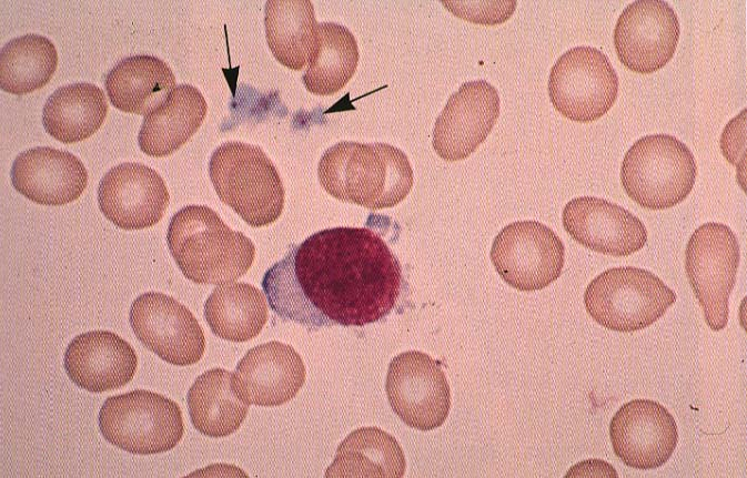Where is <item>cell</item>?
I'll return each instance as SVG.
<instances>
[{
    "label": "cell",
    "instance_id": "44dd1931",
    "mask_svg": "<svg viewBox=\"0 0 747 478\" xmlns=\"http://www.w3.org/2000/svg\"><path fill=\"white\" fill-rule=\"evenodd\" d=\"M206 111L199 89L186 83L176 85L161 105L144 116L138 135L141 151L154 157L178 151L199 130Z\"/></svg>",
    "mask_w": 747,
    "mask_h": 478
},
{
    "label": "cell",
    "instance_id": "d6986e66",
    "mask_svg": "<svg viewBox=\"0 0 747 478\" xmlns=\"http://www.w3.org/2000/svg\"><path fill=\"white\" fill-rule=\"evenodd\" d=\"M13 187L30 201L59 206L75 201L88 184L81 160L70 152L37 146L21 152L11 167Z\"/></svg>",
    "mask_w": 747,
    "mask_h": 478
},
{
    "label": "cell",
    "instance_id": "ffe728a7",
    "mask_svg": "<svg viewBox=\"0 0 747 478\" xmlns=\"http://www.w3.org/2000/svg\"><path fill=\"white\" fill-rule=\"evenodd\" d=\"M63 364L67 375L78 387L102 393L131 382L138 358L132 346L115 333L92 330L70 342Z\"/></svg>",
    "mask_w": 747,
    "mask_h": 478
},
{
    "label": "cell",
    "instance_id": "ac0fdd59",
    "mask_svg": "<svg viewBox=\"0 0 747 478\" xmlns=\"http://www.w3.org/2000/svg\"><path fill=\"white\" fill-rule=\"evenodd\" d=\"M305 382V366L290 345L273 340L246 352L236 365L232 385L248 405L280 406L291 400Z\"/></svg>",
    "mask_w": 747,
    "mask_h": 478
},
{
    "label": "cell",
    "instance_id": "8992f818",
    "mask_svg": "<svg viewBox=\"0 0 747 478\" xmlns=\"http://www.w3.org/2000/svg\"><path fill=\"white\" fill-rule=\"evenodd\" d=\"M676 302V294L654 273L639 267H613L586 287L584 304L603 327L629 333L658 321Z\"/></svg>",
    "mask_w": 747,
    "mask_h": 478
},
{
    "label": "cell",
    "instance_id": "cb8c5ba5",
    "mask_svg": "<svg viewBox=\"0 0 747 478\" xmlns=\"http://www.w3.org/2000/svg\"><path fill=\"white\" fill-rule=\"evenodd\" d=\"M264 12L266 42L273 57L291 70H302L316 43L319 23L312 2L269 0Z\"/></svg>",
    "mask_w": 747,
    "mask_h": 478
},
{
    "label": "cell",
    "instance_id": "7402d4cb",
    "mask_svg": "<svg viewBox=\"0 0 747 478\" xmlns=\"http://www.w3.org/2000/svg\"><path fill=\"white\" fill-rule=\"evenodd\" d=\"M175 87L171 68L150 54L120 60L104 78V88L113 106L141 115L161 105Z\"/></svg>",
    "mask_w": 747,
    "mask_h": 478
},
{
    "label": "cell",
    "instance_id": "9a60e30c",
    "mask_svg": "<svg viewBox=\"0 0 747 478\" xmlns=\"http://www.w3.org/2000/svg\"><path fill=\"white\" fill-rule=\"evenodd\" d=\"M615 455L628 467L648 470L673 455L678 431L672 414L657 401L634 399L624 404L609 424Z\"/></svg>",
    "mask_w": 747,
    "mask_h": 478
},
{
    "label": "cell",
    "instance_id": "6da1fadb",
    "mask_svg": "<svg viewBox=\"0 0 747 478\" xmlns=\"http://www.w3.org/2000/svg\"><path fill=\"white\" fill-rule=\"evenodd\" d=\"M402 268L385 241L365 227L319 231L263 276L270 307L309 329L362 327L384 318L402 289Z\"/></svg>",
    "mask_w": 747,
    "mask_h": 478
},
{
    "label": "cell",
    "instance_id": "8fae6325",
    "mask_svg": "<svg viewBox=\"0 0 747 478\" xmlns=\"http://www.w3.org/2000/svg\"><path fill=\"white\" fill-rule=\"evenodd\" d=\"M388 403L407 426L427 431L447 418L451 391L441 363L418 350L395 356L387 369Z\"/></svg>",
    "mask_w": 747,
    "mask_h": 478
},
{
    "label": "cell",
    "instance_id": "4dcf8cb0",
    "mask_svg": "<svg viewBox=\"0 0 747 478\" xmlns=\"http://www.w3.org/2000/svg\"><path fill=\"white\" fill-rule=\"evenodd\" d=\"M720 150L725 159L745 174L746 166V109H743L724 128Z\"/></svg>",
    "mask_w": 747,
    "mask_h": 478
},
{
    "label": "cell",
    "instance_id": "f1b7e54d",
    "mask_svg": "<svg viewBox=\"0 0 747 478\" xmlns=\"http://www.w3.org/2000/svg\"><path fill=\"white\" fill-rule=\"evenodd\" d=\"M58 67V52L48 38L28 33L7 42L0 51V88L22 95L44 87Z\"/></svg>",
    "mask_w": 747,
    "mask_h": 478
},
{
    "label": "cell",
    "instance_id": "83f0119b",
    "mask_svg": "<svg viewBox=\"0 0 747 478\" xmlns=\"http://www.w3.org/2000/svg\"><path fill=\"white\" fill-rule=\"evenodd\" d=\"M359 58L357 42L346 27L319 23L315 48L302 77L306 90L316 95L339 92L355 73Z\"/></svg>",
    "mask_w": 747,
    "mask_h": 478
},
{
    "label": "cell",
    "instance_id": "ba28073f",
    "mask_svg": "<svg viewBox=\"0 0 747 478\" xmlns=\"http://www.w3.org/2000/svg\"><path fill=\"white\" fill-rule=\"evenodd\" d=\"M739 260L738 240L725 224L704 223L688 240L686 274L705 322L715 332L727 325L729 295L736 283Z\"/></svg>",
    "mask_w": 747,
    "mask_h": 478
},
{
    "label": "cell",
    "instance_id": "9c48e42d",
    "mask_svg": "<svg viewBox=\"0 0 747 478\" xmlns=\"http://www.w3.org/2000/svg\"><path fill=\"white\" fill-rule=\"evenodd\" d=\"M548 95L565 118L593 122L613 106L618 93V77L605 53L589 45L564 52L551 69Z\"/></svg>",
    "mask_w": 747,
    "mask_h": 478
},
{
    "label": "cell",
    "instance_id": "277c9868",
    "mask_svg": "<svg viewBox=\"0 0 747 478\" xmlns=\"http://www.w3.org/2000/svg\"><path fill=\"white\" fill-rule=\"evenodd\" d=\"M209 174L219 199L249 225L262 227L282 214L284 186L260 146L239 141L221 144L211 155Z\"/></svg>",
    "mask_w": 747,
    "mask_h": 478
},
{
    "label": "cell",
    "instance_id": "4fadbf2b",
    "mask_svg": "<svg viewBox=\"0 0 747 478\" xmlns=\"http://www.w3.org/2000/svg\"><path fill=\"white\" fill-rule=\"evenodd\" d=\"M680 27L673 7L664 0H636L626 6L614 28L619 61L637 73L658 71L673 58Z\"/></svg>",
    "mask_w": 747,
    "mask_h": 478
},
{
    "label": "cell",
    "instance_id": "484cf974",
    "mask_svg": "<svg viewBox=\"0 0 747 478\" xmlns=\"http://www.w3.org/2000/svg\"><path fill=\"white\" fill-rule=\"evenodd\" d=\"M406 468L397 440L376 427L352 431L337 447L325 477L401 478Z\"/></svg>",
    "mask_w": 747,
    "mask_h": 478
},
{
    "label": "cell",
    "instance_id": "5b68a950",
    "mask_svg": "<svg viewBox=\"0 0 747 478\" xmlns=\"http://www.w3.org/2000/svg\"><path fill=\"white\" fill-rule=\"evenodd\" d=\"M697 166L692 151L670 134H649L626 152L620 183L626 194L649 210H665L692 192Z\"/></svg>",
    "mask_w": 747,
    "mask_h": 478
},
{
    "label": "cell",
    "instance_id": "30bf717a",
    "mask_svg": "<svg viewBox=\"0 0 747 478\" xmlns=\"http://www.w3.org/2000/svg\"><path fill=\"white\" fill-rule=\"evenodd\" d=\"M491 261L509 286L539 291L563 269L565 247L556 233L537 221H517L501 230L491 248Z\"/></svg>",
    "mask_w": 747,
    "mask_h": 478
},
{
    "label": "cell",
    "instance_id": "d4e9b609",
    "mask_svg": "<svg viewBox=\"0 0 747 478\" xmlns=\"http://www.w3.org/2000/svg\"><path fill=\"white\" fill-rule=\"evenodd\" d=\"M233 374L212 368L200 375L186 396L189 415L194 428L208 437H225L244 421L249 405L235 393Z\"/></svg>",
    "mask_w": 747,
    "mask_h": 478
},
{
    "label": "cell",
    "instance_id": "2e32d148",
    "mask_svg": "<svg viewBox=\"0 0 747 478\" xmlns=\"http://www.w3.org/2000/svg\"><path fill=\"white\" fill-rule=\"evenodd\" d=\"M169 202V191L161 175L142 163L113 166L98 186L100 211L123 230L153 226L163 217Z\"/></svg>",
    "mask_w": 747,
    "mask_h": 478
},
{
    "label": "cell",
    "instance_id": "4316f807",
    "mask_svg": "<svg viewBox=\"0 0 747 478\" xmlns=\"http://www.w3.org/2000/svg\"><path fill=\"white\" fill-rule=\"evenodd\" d=\"M264 294L248 283H226L213 289L204 316L214 335L241 343L254 338L267 321Z\"/></svg>",
    "mask_w": 747,
    "mask_h": 478
},
{
    "label": "cell",
    "instance_id": "5bb4252c",
    "mask_svg": "<svg viewBox=\"0 0 747 478\" xmlns=\"http://www.w3.org/2000/svg\"><path fill=\"white\" fill-rule=\"evenodd\" d=\"M499 115V95L485 80L463 83L436 119L433 148L445 161L468 157L487 138Z\"/></svg>",
    "mask_w": 747,
    "mask_h": 478
},
{
    "label": "cell",
    "instance_id": "f546056e",
    "mask_svg": "<svg viewBox=\"0 0 747 478\" xmlns=\"http://www.w3.org/2000/svg\"><path fill=\"white\" fill-rule=\"evenodd\" d=\"M461 19L481 23L497 24L506 21L514 12L516 1H454L442 3Z\"/></svg>",
    "mask_w": 747,
    "mask_h": 478
},
{
    "label": "cell",
    "instance_id": "7a4b0ae2",
    "mask_svg": "<svg viewBox=\"0 0 747 478\" xmlns=\"http://www.w3.org/2000/svg\"><path fill=\"white\" fill-rule=\"evenodd\" d=\"M317 176L333 197L370 210L393 207L413 186L406 154L387 143L342 141L322 155Z\"/></svg>",
    "mask_w": 747,
    "mask_h": 478
},
{
    "label": "cell",
    "instance_id": "603a6c76",
    "mask_svg": "<svg viewBox=\"0 0 747 478\" xmlns=\"http://www.w3.org/2000/svg\"><path fill=\"white\" fill-rule=\"evenodd\" d=\"M108 109L102 89L89 82L71 83L48 96L42 123L47 133L60 142H81L100 129Z\"/></svg>",
    "mask_w": 747,
    "mask_h": 478
},
{
    "label": "cell",
    "instance_id": "52a82bcc",
    "mask_svg": "<svg viewBox=\"0 0 747 478\" xmlns=\"http://www.w3.org/2000/svg\"><path fill=\"white\" fill-rule=\"evenodd\" d=\"M99 428L108 443L135 455L171 450L184 433L179 405L143 389L108 397L99 411Z\"/></svg>",
    "mask_w": 747,
    "mask_h": 478
},
{
    "label": "cell",
    "instance_id": "7c38bea8",
    "mask_svg": "<svg viewBox=\"0 0 747 478\" xmlns=\"http://www.w3.org/2000/svg\"><path fill=\"white\" fill-rule=\"evenodd\" d=\"M129 321L141 344L169 364L188 366L203 356L202 327L188 307L169 295H140L131 305Z\"/></svg>",
    "mask_w": 747,
    "mask_h": 478
},
{
    "label": "cell",
    "instance_id": "e0dca14e",
    "mask_svg": "<svg viewBox=\"0 0 747 478\" xmlns=\"http://www.w3.org/2000/svg\"><path fill=\"white\" fill-rule=\"evenodd\" d=\"M567 234L592 251L628 256L647 242L644 223L623 206L596 196L571 200L562 214Z\"/></svg>",
    "mask_w": 747,
    "mask_h": 478
},
{
    "label": "cell",
    "instance_id": "3957f363",
    "mask_svg": "<svg viewBox=\"0 0 747 478\" xmlns=\"http://www.w3.org/2000/svg\"><path fill=\"white\" fill-rule=\"evenodd\" d=\"M166 242L183 275L196 284L234 282L250 269L255 256L253 242L205 205L179 210L170 221Z\"/></svg>",
    "mask_w": 747,
    "mask_h": 478
}]
</instances>
